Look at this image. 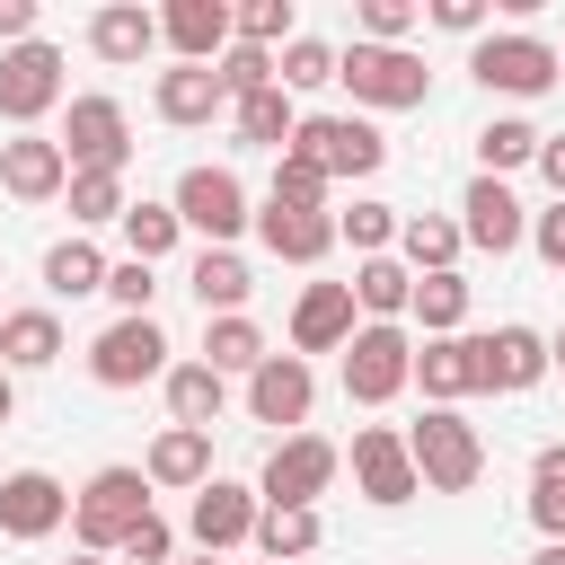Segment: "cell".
<instances>
[{
    "instance_id": "cell-45",
    "label": "cell",
    "mask_w": 565,
    "mask_h": 565,
    "mask_svg": "<svg viewBox=\"0 0 565 565\" xmlns=\"http://www.w3.org/2000/svg\"><path fill=\"white\" fill-rule=\"evenodd\" d=\"M353 26H362V44H406V35L424 26V9H415V0H362Z\"/></svg>"
},
{
    "instance_id": "cell-38",
    "label": "cell",
    "mask_w": 565,
    "mask_h": 565,
    "mask_svg": "<svg viewBox=\"0 0 565 565\" xmlns=\"http://www.w3.org/2000/svg\"><path fill=\"white\" fill-rule=\"evenodd\" d=\"M62 203H71V230L88 238V230H106V221H124V177H106V168H79L71 185H62Z\"/></svg>"
},
{
    "instance_id": "cell-18",
    "label": "cell",
    "mask_w": 565,
    "mask_h": 565,
    "mask_svg": "<svg viewBox=\"0 0 565 565\" xmlns=\"http://www.w3.org/2000/svg\"><path fill=\"white\" fill-rule=\"evenodd\" d=\"M477 380H486L494 397L539 388V380H547V335H539V327H521V318H503L494 335H477Z\"/></svg>"
},
{
    "instance_id": "cell-21",
    "label": "cell",
    "mask_w": 565,
    "mask_h": 565,
    "mask_svg": "<svg viewBox=\"0 0 565 565\" xmlns=\"http://www.w3.org/2000/svg\"><path fill=\"white\" fill-rule=\"evenodd\" d=\"M362 318H353V282H309L300 300H291V353L309 362V353H344V335H353Z\"/></svg>"
},
{
    "instance_id": "cell-35",
    "label": "cell",
    "mask_w": 565,
    "mask_h": 565,
    "mask_svg": "<svg viewBox=\"0 0 565 565\" xmlns=\"http://www.w3.org/2000/svg\"><path fill=\"white\" fill-rule=\"evenodd\" d=\"M397 203H380V194H353V212H335V247H353V265L362 256H388L397 247Z\"/></svg>"
},
{
    "instance_id": "cell-7",
    "label": "cell",
    "mask_w": 565,
    "mask_h": 565,
    "mask_svg": "<svg viewBox=\"0 0 565 565\" xmlns=\"http://www.w3.org/2000/svg\"><path fill=\"white\" fill-rule=\"evenodd\" d=\"M168 212H177V221H185L203 247H238V230L256 221V212H247V185H238V168H212V159L177 177Z\"/></svg>"
},
{
    "instance_id": "cell-46",
    "label": "cell",
    "mask_w": 565,
    "mask_h": 565,
    "mask_svg": "<svg viewBox=\"0 0 565 565\" xmlns=\"http://www.w3.org/2000/svg\"><path fill=\"white\" fill-rule=\"evenodd\" d=\"M106 300H115L124 318H150V300H159V265H132V256H115V265H106Z\"/></svg>"
},
{
    "instance_id": "cell-3",
    "label": "cell",
    "mask_w": 565,
    "mask_h": 565,
    "mask_svg": "<svg viewBox=\"0 0 565 565\" xmlns=\"http://www.w3.org/2000/svg\"><path fill=\"white\" fill-rule=\"evenodd\" d=\"M406 459H415L424 494H468V486L486 477V441H477V424H468L459 406H424V415L406 424Z\"/></svg>"
},
{
    "instance_id": "cell-57",
    "label": "cell",
    "mask_w": 565,
    "mask_h": 565,
    "mask_svg": "<svg viewBox=\"0 0 565 565\" xmlns=\"http://www.w3.org/2000/svg\"><path fill=\"white\" fill-rule=\"evenodd\" d=\"M556 62H565V53H556Z\"/></svg>"
},
{
    "instance_id": "cell-12",
    "label": "cell",
    "mask_w": 565,
    "mask_h": 565,
    "mask_svg": "<svg viewBox=\"0 0 565 565\" xmlns=\"http://www.w3.org/2000/svg\"><path fill=\"white\" fill-rule=\"evenodd\" d=\"M256 486H238V477H212V486H194V512H185V539H194V556H230V547H247L256 539Z\"/></svg>"
},
{
    "instance_id": "cell-44",
    "label": "cell",
    "mask_w": 565,
    "mask_h": 565,
    "mask_svg": "<svg viewBox=\"0 0 565 565\" xmlns=\"http://www.w3.org/2000/svg\"><path fill=\"white\" fill-rule=\"evenodd\" d=\"M212 79H221V97L238 106V97H256V88H274V53H256V44H230V53L212 62Z\"/></svg>"
},
{
    "instance_id": "cell-28",
    "label": "cell",
    "mask_w": 565,
    "mask_h": 565,
    "mask_svg": "<svg viewBox=\"0 0 565 565\" xmlns=\"http://www.w3.org/2000/svg\"><path fill=\"white\" fill-rule=\"evenodd\" d=\"M62 362V318L53 309H0V371H53Z\"/></svg>"
},
{
    "instance_id": "cell-6",
    "label": "cell",
    "mask_w": 565,
    "mask_h": 565,
    "mask_svg": "<svg viewBox=\"0 0 565 565\" xmlns=\"http://www.w3.org/2000/svg\"><path fill=\"white\" fill-rule=\"evenodd\" d=\"M62 159H71V177L79 168H106V177H124L132 168V115H124V97H106V88H88V97H71V115H62Z\"/></svg>"
},
{
    "instance_id": "cell-19",
    "label": "cell",
    "mask_w": 565,
    "mask_h": 565,
    "mask_svg": "<svg viewBox=\"0 0 565 565\" xmlns=\"http://www.w3.org/2000/svg\"><path fill=\"white\" fill-rule=\"evenodd\" d=\"M150 106H159V124H177V132H203V124H221V115H230V97H221L212 62H168V71L150 79Z\"/></svg>"
},
{
    "instance_id": "cell-31",
    "label": "cell",
    "mask_w": 565,
    "mask_h": 565,
    "mask_svg": "<svg viewBox=\"0 0 565 565\" xmlns=\"http://www.w3.org/2000/svg\"><path fill=\"white\" fill-rule=\"evenodd\" d=\"M318 539H327V521H318L309 503H265L247 547H256L265 565H300V556H318Z\"/></svg>"
},
{
    "instance_id": "cell-5",
    "label": "cell",
    "mask_w": 565,
    "mask_h": 565,
    "mask_svg": "<svg viewBox=\"0 0 565 565\" xmlns=\"http://www.w3.org/2000/svg\"><path fill=\"white\" fill-rule=\"evenodd\" d=\"M282 150L318 159V168H327V185H344V177H380V168H388V141H380V124H371V115H300Z\"/></svg>"
},
{
    "instance_id": "cell-41",
    "label": "cell",
    "mask_w": 565,
    "mask_h": 565,
    "mask_svg": "<svg viewBox=\"0 0 565 565\" xmlns=\"http://www.w3.org/2000/svg\"><path fill=\"white\" fill-rule=\"evenodd\" d=\"M327 168L318 159H300V150H274V185H265V203H282V212H327Z\"/></svg>"
},
{
    "instance_id": "cell-20",
    "label": "cell",
    "mask_w": 565,
    "mask_h": 565,
    "mask_svg": "<svg viewBox=\"0 0 565 565\" xmlns=\"http://www.w3.org/2000/svg\"><path fill=\"white\" fill-rule=\"evenodd\" d=\"M406 388H424V406L486 397V380H477V335H424V344H415V380H406Z\"/></svg>"
},
{
    "instance_id": "cell-25",
    "label": "cell",
    "mask_w": 565,
    "mask_h": 565,
    "mask_svg": "<svg viewBox=\"0 0 565 565\" xmlns=\"http://www.w3.org/2000/svg\"><path fill=\"white\" fill-rule=\"evenodd\" d=\"M247 230H256L265 256H282V265H318V256L335 247V212H282V203H265Z\"/></svg>"
},
{
    "instance_id": "cell-2",
    "label": "cell",
    "mask_w": 565,
    "mask_h": 565,
    "mask_svg": "<svg viewBox=\"0 0 565 565\" xmlns=\"http://www.w3.org/2000/svg\"><path fill=\"white\" fill-rule=\"evenodd\" d=\"M335 79L353 88V106H362V115H406V106H424V97H433L424 53H406V44H362V35L335 53Z\"/></svg>"
},
{
    "instance_id": "cell-26",
    "label": "cell",
    "mask_w": 565,
    "mask_h": 565,
    "mask_svg": "<svg viewBox=\"0 0 565 565\" xmlns=\"http://www.w3.org/2000/svg\"><path fill=\"white\" fill-rule=\"evenodd\" d=\"M185 291L203 300V318H238V309H247V291H256V274H247V256H238V247H194Z\"/></svg>"
},
{
    "instance_id": "cell-56",
    "label": "cell",
    "mask_w": 565,
    "mask_h": 565,
    "mask_svg": "<svg viewBox=\"0 0 565 565\" xmlns=\"http://www.w3.org/2000/svg\"><path fill=\"white\" fill-rule=\"evenodd\" d=\"M177 565H221V556H177Z\"/></svg>"
},
{
    "instance_id": "cell-22",
    "label": "cell",
    "mask_w": 565,
    "mask_h": 565,
    "mask_svg": "<svg viewBox=\"0 0 565 565\" xmlns=\"http://www.w3.org/2000/svg\"><path fill=\"white\" fill-rule=\"evenodd\" d=\"M159 44L177 62H221L230 53V0H168L159 9Z\"/></svg>"
},
{
    "instance_id": "cell-36",
    "label": "cell",
    "mask_w": 565,
    "mask_h": 565,
    "mask_svg": "<svg viewBox=\"0 0 565 565\" xmlns=\"http://www.w3.org/2000/svg\"><path fill=\"white\" fill-rule=\"evenodd\" d=\"M406 318H415L424 335H468V282H459V274H415Z\"/></svg>"
},
{
    "instance_id": "cell-55",
    "label": "cell",
    "mask_w": 565,
    "mask_h": 565,
    "mask_svg": "<svg viewBox=\"0 0 565 565\" xmlns=\"http://www.w3.org/2000/svg\"><path fill=\"white\" fill-rule=\"evenodd\" d=\"M71 565H115V556H71Z\"/></svg>"
},
{
    "instance_id": "cell-58",
    "label": "cell",
    "mask_w": 565,
    "mask_h": 565,
    "mask_svg": "<svg viewBox=\"0 0 565 565\" xmlns=\"http://www.w3.org/2000/svg\"><path fill=\"white\" fill-rule=\"evenodd\" d=\"M256 565H265V556H256Z\"/></svg>"
},
{
    "instance_id": "cell-33",
    "label": "cell",
    "mask_w": 565,
    "mask_h": 565,
    "mask_svg": "<svg viewBox=\"0 0 565 565\" xmlns=\"http://www.w3.org/2000/svg\"><path fill=\"white\" fill-rule=\"evenodd\" d=\"M265 353H274V344H265V327H256L247 309H238V318H203V353H194V362H212L221 380H247Z\"/></svg>"
},
{
    "instance_id": "cell-50",
    "label": "cell",
    "mask_w": 565,
    "mask_h": 565,
    "mask_svg": "<svg viewBox=\"0 0 565 565\" xmlns=\"http://www.w3.org/2000/svg\"><path fill=\"white\" fill-rule=\"evenodd\" d=\"M9 44H35V0H0V53Z\"/></svg>"
},
{
    "instance_id": "cell-47",
    "label": "cell",
    "mask_w": 565,
    "mask_h": 565,
    "mask_svg": "<svg viewBox=\"0 0 565 565\" xmlns=\"http://www.w3.org/2000/svg\"><path fill=\"white\" fill-rule=\"evenodd\" d=\"M115 565H177V530L150 512V521H132V539L115 547Z\"/></svg>"
},
{
    "instance_id": "cell-9",
    "label": "cell",
    "mask_w": 565,
    "mask_h": 565,
    "mask_svg": "<svg viewBox=\"0 0 565 565\" xmlns=\"http://www.w3.org/2000/svg\"><path fill=\"white\" fill-rule=\"evenodd\" d=\"M335 468H344V450L327 433H282L265 450V468H256V503H309L318 512V494L335 486Z\"/></svg>"
},
{
    "instance_id": "cell-53",
    "label": "cell",
    "mask_w": 565,
    "mask_h": 565,
    "mask_svg": "<svg viewBox=\"0 0 565 565\" xmlns=\"http://www.w3.org/2000/svg\"><path fill=\"white\" fill-rule=\"evenodd\" d=\"M530 565H565V539H547V547H539V556H530Z\"/></svg>"
},
{
    "instance_id": "cell-29",
    "label": "cell",
    "mask_w": 565,
    "mask_h": 565,
    "mask_svg": "<svg viewBox=\"0 0 565 565\" xmlns=\"http://www.w3.org/2000/svg\"><path fill=\"white\" fill-rule=\"evenodd\" d=\"M459 247H468V238H459L450 212H406V221H397V265H406V274H459Z\"/></svg>"
},
{
    "instance_id": "cell-27",
    "label": "cell",
    "mask_w": 565,
    "mask_h": 565,
    "mask_svg": "<svg viewBox=\"0 0 565 565\" xmlns=\"http://www.w3.org/2000/svg\"><path fill=\"white\" fill-rule=\"evenodd\" d=\"M168 424H185V433H212L221 415H230V380L212 371V362H168Z\"/></svg>"
},
{
    "instance_id": "cell-10",
    "label": "cell",
    "mask_w": 565,
    "mask_h": 565,
    "mask_svg": "<svg viewBox=\"0 0 565 565\" xmlns=\"http://www.w3.org/2000/svg\"><path fill=\"white\" fill-rule=\"evenodd\" d=\"M62 106V44H9L0 53V124L9 132H35L44 115Z\"/></svg>"
},
{
    "instance_id": "cell-39",
    "label": "cell",
    "mask_w": 565,
    "mask_h": 565,
    "mask_svg": "<svg viewBox=\"0 0 565 565\" xmlns=\"http://www.w3.org/2000/svg\"><path fill=\"white\" fill-rule=\"evenodd\" d=\"M115 230H124V256H132V265H159V256L185 238V221H177L168 203H150V194H141V203H124V221H115Z\"/></svg>"
},
{
    "instance_id": "cell-16",
    "label": "cell",
    "mask_w": 565,
    "mask_h": 565,
    "mask_svg": "<svg viewBox=\"0 0 565 565\" xmlns=\"http://www.w3.org/2000/svg\"><path fill=\"white\" fill-rule=\"evenodd\" d=\"M309 406H318V371H309L300 353H265V362L247 371V415H256V424L300 433V424H309Z\"/></svg>"
},
{
    "instance_id": "cell-14",
    "label": "cell",
    "mask_w": 565,
    "mask_h": 565,
    "mask_svg": "<svg viewBox=\"0 0 565 565\" xmlns=\"http://www.w3.org/2000/svg\"><path fill=\"white\" fill-rule=\"evenodd\" d=\"M459 238L468 247H486V256H512V247H530V212H521V194L503 185V177H468V194H459Z\"/></svg>"
},
{
    "instance_id": "cell-43",
    "label": "cell",
    "mask_w": 565,
    "mask_h": 565,
    "mask_svg": "<svg viewBox=\"0 0 565 565\" xmlns=\"http://www.w3.org/2000/svg\"><path fill=\"white\" fill-rule=\"evenodd\" d=\"M530 521H539V539H565V441H547L530 459Z\"/></svg>"
},
{
    "instance_id": "cell-4",
    "label": "cell",
    "mask_w": 565,
    "mask_h": 565,
    "mask_svg": "<svg viewBox=\"0 0 565 565\" xmlns=\"http://www.w3.org/2000/svg\"><path fill=\"white\" fill-rule=\"evenodd\" d=\"M468 71H477L486 97H547V88L565 79L556 44L530 35V26H494V35H477V44H468Z\"/></svg>"
},
{
    "instance_id": "cell-15",
    "label": "cell",
    "mask_w": 565,
    "mask_h": 565,
    "mask_svg": "<svg viewBox=\"0 0 565 565\" xmlns=\"http://www.w3.org/2000/svg\"><path fill=\"white\" fill-rule=\"evenodd\" d=\"M353 486H362L380 512H397V503H415V494H424V477H415V459H406V433H397V424H362V433H353Z\"/></svg>"
},
{
    "instance_id": "cell-34",
    "label": "cell",
    "mask_w": 565,
    "mask_h": 565,
    "mask_svg": "<svg viewBox=\"0 0 565 565\" xmlns=\"http://www.w3.org/2000/svg\"><path fill=\"white\" fill-rule=\"evenodd\" d=\"M539 141H547V132H539L530 115H494V124L477 132V177H512V168H530Z\"/></svg>"
},
{
    "instance_id": "cell-1",
    "label": "cell",
    "mask_w": 565,
    "mask_h": 565,
    "mask_svg": "<svg viewBox=\"0 0 565 565\" xmlns=\"http://www.w3.org/2000/svg\"><path fill=\"white\" fill-rule=\"evenodd\" d=\"M159 503H150V477L141 468H124V459H106L79 494H71V539H79V556H115L124 539H132V521H150Z\"/></svg>"
},
{
    "instance_id": "cell-48",
    "label": "cell",
    "mask_w": 565,
    "mask_h": 565,
    "mask_svg": "<svg viewBox=\"0 0 565 565\" xmlns=\"http://www.w3.org/2000/svg\"><path fill=\"white\" fill-rule=\"evenodd\" d=\"M424 18H433L441 35H468V44L486 35V0H424Z\"/></svg>"
},
{
    "instance_id": "cell-37",
    "label": "cell",
    "mask_w": 565,
    "mask_h": 565,
    "mask_svg": "<svg viewBox=\"0 0 565 565\" xmlns=\"http://www.w3.org/2000/svg\"><path fill=\"white\" fill-rule=\"evenodd\" d=\"M230 124H238V141H247V150H282V141H291V124H300V106H291L282 88H256V97H238V106H230Z\"/></svg>"
},
{
    "instance_id": "cell-8",
    "label": "cell",
    "mask_w": 565,
    "mask_h": 565,
    "mask_svg": "<svg viewBox=\"0 0 565 565\" xmlns=\"http://www.w3.org/2000/svg\"><path fill=\"white\" fill-rule=\"evenodd\" d=\"M415 380V327H353L344 335V397L353 406H388L397 388Z\"/></svg>"
},
{
    "instance_id": "cell-24",
    "label": "cell",
    "mask_w": 565,
    "mask_h": 565,
    "mask_svg": "<svg viewBox=\"0 0 565 565\" xmlns=\"http://www.w3.org/2000/svg\"><path fill=\"white\" fill-rule=\"evenodd\" d=\"M88 53L97 62H150L159 53V9H141V0H106L97 18H88Z\"/></svg>"
},
{
    "instance_id": "cell-11",
    "label": "cell",
    "mask_w": 565,
    "mask_h": 565,
    "mask_svg": "<svg viewBox=\"0 0 565 565\" xmlns=\"http://www.w3.org/2000/svg\"><path fill=\"white\" fill-rule=\"evenodd\" d=\"M168 327L159 318H115L97 344H88V380L97 388H141V380H168Z\"/></svg>"
},
{
    "instance_id": "cell-30",
    "label": "cell",
    "mask_w": 565,
    "mask_h": 565,
    "mask_svg": "<svg viewBox=\"0 0 565 565\" xmlns=\"http://www.w3.org/2000/svg\"><path fill=\"white\" fill-rule=\"evenodd\" d=\"M406 300H415V274H406L397 256H362V265H353V318L406 327Z\"/></svg>"
},
{
    "instance_id": "cell-17",
    "label": "cell",
    "mask_w": 565,
    "mask_h": 565,
    "mask_svg": "<svg viewBox=\"0 0 565 565\" xmlns=\"http://www.w3.org/2000/svg\"><path fill=\"white\" fill-rule=\"evenodd\" d=\"M62 185H71V159H62L53 132H9L0 141V194L9 203H62Z\"/></svg>"
},
{
    "instance_id": "cell-54",
    "label": "cell",
    "mask_w": 565,
    "mask_h": 565,
    "mask_svg": "<svg viewBox=\"0 0 565 565\" xmlns=\"http://www.w3.org/2000/svg\"><path fill=\"white\" fill-rule=\"evenodd\" d=\"M547 371H565V327H556V335H547Z\"/></svg>"
},
{
    "instance_id": "cell-51",
    "label": "cell",
    "mask_w": 565,
    "mask_h": 565,
    "mask_svg": "<svg viewBox=\"0 0 565 565\" xmlns=\"http://www.w3.org/2000/svg\"><path fill=\"white\" fill-rule=\"evenodd\" d=\"M530 168H539V177H547V194H556V203H565V132H547V141H539V159H530Z\"/></svg>"
},
{
    "instance_id": "cell-42",
    "label": "cell",
    "mask_w": 565,
    "mask_h": 565,
    "mask_svg": "<svg viewBox=\"0 0 565 565\" xmlns=\"http://www.w3.org/2000/svg\"><path fill=\"white\" fill-rule=\"evenodd\" d=\"M327 79H335V44H327V35H291V44L274 53V88H282V97L327 88Z\"/></svg>"
},
{
    "instance_id": "cell-32",
    "label": "cell",
    "mask_w": 565,
    "mask_h": 565,
    "mask_svg": "<svg viewBox=\"0 0 565 565\" xmlns=\"http://www.w3.org/2000/svg\"><path fill=\"white\" fill-rule=\"evenodd\" d=\"M44 291H53V300H88V291H106V247L79 238V230L53 238V247H44Z\"/></svg>"
},
{
    "instance_id": "cell-40",
    "label": "cell",
    "mask_w": 565,
    "mask_h": 565,
    "mask_svg": "<svg viewBox=\"0 0 565 565\" xmlns=\"http://www.w3.org/2000/svg\"><path fill=\"white\" fill-rule=\"evenodd\" d=\"M291 35H300V9H291V0H238V9H230V44L282 53Z\"/></svg>"
},
{
    "instance_id": "cell-23",
    "label": "cell",
    "mask_w": 565,
    "mask_h": 565,
    "mask_svg": "<svg viewBox=\"0 0 565 565\" xmlns=\"http://www.w3.org/2000/svg\"><path fill=\"white\" fill-rule=\"evenodd\" d=\"M141 477H150V494H194V486H212V433L168 424V433L141 450Z\"/></svg>"
},
{
    "instance_id": "cell-49",
    "label": "cell",
    "mask_w": 565,
    "mask_h": 565,
    "mask_svg": "<svg viewBox=\"0 0 565 565\" xmlns=\"http://www.w3.org/2000/svg\"><path fill=\"white\" fill-rule=\"evenodd\" d=\"M530 247H539V265H556V274H565V203L530 212Z\"/></svg>"
},
{
    "instance_id": "cell-13",
    "label": "cell",
    "mask_w": 565,
    "mask_h": 565,
    "mask_svg": "<svg viewBox=\"0 0 565 565\" xmlns=\"http://www.w3.org/2000/svg\"><path fill=\"white\" fill-rule=\"evenodd\" d=\"M62 521H71V486H62L53 468H9V477H0V539L35 547V539H53Z\"/></svg>"
},
{
    "instance_id": "cell-52",
    "label": "cell",
    "mask_w": 565,
    "mask_h": 565,
    "mask_svg": "<svg viewBox=\"0 0 565 565\" xmlns=\"http://www.w3.org/2000/svg\"><path fill=\"white\" fill-rule=\"evenodd\" d=\"M9 415H18V380L0 371V424H9Z\"/></svg>"
}]
</instances>
